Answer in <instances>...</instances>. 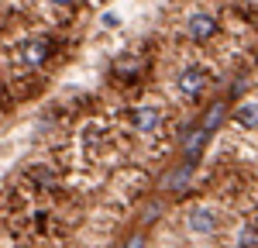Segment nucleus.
Segmentation results:
<instances>
[{
    "label": "nucleus",
    "mask_w": 258,
    "mask_h": 248,
    "mask_svg": "<svg viewBox=\"0 0 258 248\" xmlns=\"http://www.w3.org/2000/svg\"><path fill=\"white\" fill-rule=\"evenodd\" d=\"M186 224H189V231L193 234H200V238H207V234H214L220 227V217L214 207H193L189 214H186Z\"/></svg>",
    "instance_id": "nucleus-1"
},
{
    "label": "nucleus",
    "mask_w": 258,
    "mask_h": 248,
    "mask_svg": "<svg viewBox=\"0 0 258 248\" xmlns=\"http://www.w3.org/2000/svg\"><path fill=\"white\" fill-rule=\"evenodd\" d=\"M203 86H207V69H200V66H189L176 76V90L182 97H200Z\"/></svg>",
    "instance_id": "nucleus-2"
},
{
    "label": "nucleus",
    "mask_w": 258,
    "mask_h": 248,
    "mask_svg": "<svg viewBox=\"0 0 258 248\" xmlns=\"http://www.w3.org/2000/svg\"><path fill=\"white\" fill-rule=\"evenodd\" d=\"M186 31H189L193 41H207L217 31V18H210V14H193V18L186 21Z\"/></svg>",
    "instance_id": "nucleus-3"
},
{
    "label": "nucleus",
    "mask_w": 258,
    "mask_h": 248,
    "mask_svg": "<svg viewBox=\"0 0 258 248\" xmlns=\"http://www.w3.org/2000/svg\"><path fill=\"white\" fill-rule=\"evenodd\" d=\"M159 124H162L159 107H135L131 110V128H138V131H155Z\"/></svg>",
    "instance_id": "nucleus-4"
},
{
    "label": "nucleus",
    "mask_w": 258,
    "mask_h": 248,
    "mask_svg": "<svg viewBox=\"0 0 258 248\" xmlns=\"http://www.w3.org/2000/svg\"><path fill=\"white\" fill-rule=\"evenodd\" d=\"M45 59H48V41H41V38L24 41V62L28 66H41Z\"/></svg>",
    "instance_id": "nucleus-5"
},
{
    "label": "nucleus",
    "mask_w": 258,
    "mask_h": 248,
    "mask_svg": "<svg viewBox=\"0 0 258 248\" xmlns=\"http://www.w3.org/2000/svg\"><path fill=\"white\" fill-rule=\"evenodd\" d=\"M224 114H227V103H214L210 110H207V117H203V124H200V131L210 138L214 131H217V124L224 121Z\"/></svg>",
    "instance_id": "nucleus-6"
},
{
    "label": "nucleus",
    "mask_w": 258,
    "mask_h": 248,
    "mask_svg": "<svg viewBox=\"0 0 258 248\" xmlns=\"http://www.w3.org/2000/svg\"><path fill=\"white\" fill-rule=\"evenodd\" d=\"M189 176H193V162H186V165H179V169H172L169 176H165V186L169 190H186V183H189Z\"/></svg>",
    "instance_id": "nucleus-7"
},
{
    "label": "nucleus",
    "mask_w": 258,
    "mask_h": 248,
    "mask_svg": "<svg viewBox=\"0 0 258 248\" xmlns=\"http://www.w3.org/2000/svg\"><path fill=\"white\" fill-rule=\"evenodd\" d=\"M255 121H258V110H255V100H244L238 107V124L244 128V131H251L255 128Z\"/></svg>",
    "instance_id": "nucleus-8"
},
{
    "label": "nucleus",
    "mask_w": 258,
    "mask_h": 248,
    "mask_svg": "<svg viewBox=\"0 0 258 248\" xmlns=\"http://www.w3.org/2000/svg\"><path fill=\"white\" fill-rule=\"evenodd\" d=\"M255 245V227L248 224V227H241V248H251Z\"/></svg>",
    "instance_id": "nucleus-9"
},
{
    "label": "nucleus",
    "mask_w": 258,
    "mask_h": 248,
    "mask_svg": "<svg viewBox=\"0 0 258 248\" xmlns=\"http://www.w3.org/2000/svg\"><path fill=\"white\" fill-rule=\"evenodd\" d=\"M124 248H145V234H131V238L124 241Z\"/></svg>",
    "instance_id": "nucleus-10"
},
{
    "label": "nucleus",
    "mask_w": 258,
    "mask_h": 248,
    "mask_svg": "<svg viewBox=\"0 0 258 248\" xmlns=\"http://www.w3.org/2000/svg\"><path fill=\"white\" fill-rule=\"evenodd\" d=\"M52 4H66V7H69V4H76V0H52Z\"/></svg>",
    "instance_id": "nucleus-11"
}]
</instances>
